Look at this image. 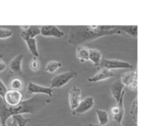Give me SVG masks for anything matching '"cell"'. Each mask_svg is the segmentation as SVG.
<instances>
[{
    "label": "cell",
    "mask_w": 155,
    "mask_h": 126,
    "mask_svg": "<svg viewBox=\"0 0 155 126\" xmlns=\"http://www.w3.org/2000/svg\"><path fill=\"white\" fill-rule=\"evenodd\" d=\"M130 115L134 122H137L138 120V99L137 97L134 99L130 106Z\"/></svg>",
    "instance_id": "22"
},
{
    "label": "cell",
    "mask_w": 155,
    "mask_h": 126,
    "mask_svg": "<svg viewBox=\"0 0 155 126\" xmlns=\"http://www.w3.org/2000/svg\"><path fill=\"white\" fill-rule=\"evenodd\" d=\"M102 58V54L99 50L96 49H89V60H90L94 64L95 68L98 70H99V65Z\"/></svg>",
    "instance_id": "16"
},
{
    "label": "cell",
    "mask_w": 155,
    "mask_h": 126,
    "mask_svg": "<svg viewBox=\"0 0 155 126\" xmlns=\"http://www.w3.org/2000/svg\"><path fill=\"white\" fill-rule=\"evenodd\" d=\"M7 90H8L7 87L5 86V84L3 83L2 80L1 78H0V97L3 98Z\"/></svg>",
    "instance_id": "27"
},
{
    "label": "cell",
    "mask_w": 155,
    "mask_h": 126,
    "mask_svg": "<svg viewBox=\"0 0 155 126\" xmlns=\"http://www.w3.org/2000/svg\"><path fill=\"white\" fill-rule=\"evenodd\" d=\"M114 77V73L110 70L102 68H100L95 75L91 77H89L88 80L89 82H92V83H95V82L101 81V80L110 78V77Z\"/></svg>",
    "instance_id": "15"
},
{
    "label": "cell",
    "mask_w": 155,
    "mask_h": 126,
    "mask_svg": "<svg viewBox=\"0 0 155 126\" xmlns=\"http://www.w3.org/2000/svg\"><path fill=\"white\" fill-rule=\"evenodd\" d=\"M10 88L12 90L21 91L24 88V83L21 79L18 77H15V78L12 79V81L10 82Z\"/></svg>",
    "instance_id": "24"
},
{
    "label": "cell",
    "mask_w": 155,
    "mask_h": 126,
    "mask_svg": "<svg viewBox=\"0 0 155 126\" xmlns=\"http://www.w3.org/2000/svg\"><path fill=\"white\" fill-rule=\"evenodd\" d=\"M124 97H123L119 101V103H116V105L112 106L110 108V114L113 116V121L118 124H121L123 119H124Z\"/></svg>",
    "instance_id": "9"
},
{
    "label": "cell",
    "mask_w": 155,
    "mask_h": 126,
    "mask_svg": "<svg viewBox=\"0 0 155 126\" xmlns=\"http://www.w3.org/2000/svg\"><path fill=\"white\" fill-rule=\"evenodd\" d=\"M86 126H99L98 124H93V123H89V124H86Z\"/></svg>",
    "instance_id": "32"
},
{
    "label": "cell",
    "mask_w": 155,
    "mask_h": 126,
    "mask_svg": "<svg viewBox=\"0 0 155 126\" xmlns=\"http://www.w3.org/2000/svg\"><path fill=\"white\" fill-rule=\"evenodd\" d=\"M89 49L83 46H80L77 49V57L80 62H83L89 61Z\"/></svg>",
    "instance_id": "18"
},
{
    "label": "cell",
    "mask_w": 155,
    "mask_h": 126,
    "mask_svg": "<svg viewBox=\"0 0 155 126\" xmlns=\"http://www.w3.org/2000/svg\"><path fill=\"white\" fill-rule=\"evenodd\" d=\"M137 79V71H132L124 73L120 80L124 86L127 87L131 90L136 91L138 89Z\"/></svg>",
    "instance_id": "5"
},
{
    "label": "cell",
    "mask_w": 155,
    "mask_h": 126,
    "mask_svg": "<svg viewBox=\"0 0 155 126\" xmlns=\"http://www.w3.org/2000/svg\"><path fill=\"white\" fill-rule=\"evenodd\" d=\"M21 37L24 39V42L27 44V46L28 48L29 51L31 53L33 57L38 58L39 57V51L37 48V42H36V38H31L27 36L25 32L23 31L21 33Z\"/></svg>",
    "instance_id": "14"
},
{
    "label": "cell",
    "mask_w": 155,
    "mask_h": 126,
    "mask_svg": "<svg viewBox=\"0 0 155 126\" xmlns=\"http://www.w3.org/2000/svg\"><path fill=\"white\" fill-rule=\"evenodd\" d=\"M0 126H1V125H0Z\"/></svg>",
    "instance_id": "33"
},
{
    "label": "cell",
    "mask_w": 155,
    "mask_h": 126,
    "mask_svg": "<svg viewBox=\"0 0 155 126\" xmlns=\"http://www.w3.org/2000/svg\"><path fill=\"white\" fill-rule=\"evenodd\" d=\"M14 31L11 29L0 27V39H7L13 35Z\"/></svg>",
    "instance_id": "25"
},
{
    "label": "cell",
    "mask_w": 155,
    "mask_h": 126,
    "mask_svg": "<svg viewBox=\"0 0 155 126\" xmlns=\"http://www.w3.org/2000/svg\"><path fill=\"white\" fill-rule=\"evenodd\" d=\"M77 76V73L75 71H68L64 73H61L60 74L54 76L51 78L50 82V87L51 88H61L66 85L70 80L75 78Z\"/></svg>",
    "instance_id": "3"
},
{
    "label": "cell",
    "mask_w": 155,
    "mask_h": 126,
    "mask_svg": "<svg viewBox=\"0 0 155 126\" xmlns=\"http://www.w3.org/2000/svg\"><path fill=\"white\" fill-rule=\"evenodd\" d=\"M62 66L61 62H58V61H50L47 63L45 65V70L47 72L52 74V73L55 72L58 68H60Z\"/></svg>",
    "instance_id": "20"
},
{
    "label": "cell",
    "mask_w": 155,
    "mask_h": 126,
    "mask_svg": "<svg viewBox=\"0 0 155 126\" xmlns=\"http://www.w3.org/2000/svg\"><path fill=\"white\" fill-rule=\"evenodd\" d=\"M53 89L51 87H47L41 86L38 83L34 82H29L27 84V94H45L49 97H53Z\"/></svg>",
    "instance_id": "8"
},
{
    "label": "cell",
    "mask_w": 155,
    "mask_h": 126,
    "mask_svg": "<svg viewBox=\"0 0 155 126\" xmlns=\"http://www.w3.org/2000/svg\"><path fill=\"white\" fill-rule=\"evenodd\" d=\"M95 105V99L92 97H87L81 100L75 109L72 110L74 115H80L90 110Z\"/></svg>",
    "instance_id": "7"
},
{
    "label": "cell",
    "mask_w": 155,
    "mask_h": 126,
    "mask_svg": "<svg viewBox=\"0 0 155 126\" xmlns=\"http://www.w3.org/2000/svg\"><path fill=\"white\" fill-rule=\"evenodd\" d=\"M82 90L79 87L74 86L68 91V99H69L70 107L72 110L75 109L81 101Z\"/></svg>",
    "instance_id": "10"
},
{
    "label": "cell",
    "mask_w": 155,
    "mask_h": 126,
    "mask_svg": "<svg viewBox=\"0 0 155 126\" xmlns=\"http://www.w3.org/2000/svg\"><path fill=\"white\" fill-rule=\"evenodd\" d=\"M25 32L26 34L31 38H35L36 36L40 34V27L39 26H29L28 28L25 30H23Z\"/></svg>",
    "instance_id": "21"
},
{
    "label": "cell",
    "mask_w": 155,
    "mask_h": 126,
    "mask_svg": "<svg viewBox=\"0 0 155 126\" xmlns=\"http://www.w3.org/2000/svg\"><path fill=\"white\" fill-rule=\"evenodd\" d=\"M12 118L16 122L18 126H26L27 123L30 121V118H24L23 115H21V114L13 115L12 116Z\"/></svg>",
    "instance_id": "23"
},
{
    "label": "cell",
    "mask_w": 155,
    "mask_h": 126,
    "mask_svg": "<svg viewBox=\"0 0 155 126\" xmlns=\"http://www.w3.org/2000/svg\"><path fill=\"white\" fill-rule=\"evenodd\" d=\"M30 67L32 71H36L39 70V68H40V64H39V60H38V58H32L30 62Z\"/></svg>",
    "instance_id": "26"
},
{
    "label": "cell",
    "mask_w": 155,
    "mask_h": 126,
    "mask_svg": "<svg viewBox=\"0 0 155 126\" xmlns=\"http://www.w3.org/2000/svg\"><path fill=\"white\" fill-rule=\"evenodd\" d=\"M6 126H18V125H17L16 122H15V121L12 119V117H11V118H9L8 119V121H6Z\"/></svg>",
    "instance_id": "28"
},
{
    "label": "cell",
    "mask_w": 155,
    "mask_h": 126,
    "mask_svg": "<svg viewBox=\"0 0 155 126\" xmlns=\"http://www.w3.org/2000/svg\"><path fill=\"white\" fill-rule=\"evenodd\" d=\"M121 30L117 26L89 25L71 26L68 42L74 46L91 42L104 36L120 35Z\"/></svg>",
    "instance_id": "1"
},
{
    "label": "cell",
    "mask_w": 155,
    "mask_h": 126,
    "mask_svg": "<svg viewBox=\"0 0 155 126\" xmlns=\"http://www.w3.org/2000/svg\"><path fill=\"white\" fill-rule=\"evenodd\" d=\"M28 27L29 26H27V25H22V26H21V28L22 29V30H25L28 28Z\"/></svg>",
    "instance_id": "31"
},
{
    "label": "cell",
    "mask_w": 155,
    "mask_h": 126,
    "mask_svg": "<svg viewBox=\"0 0 155 126\" xmlns=\"http://www.w3.org/2000/svg\"><path fill=\"white\" fill-rule=\"evenodd\" d=\"M104 126H122V125H121V124H118V123L112 121L111 122H109L108 124H106V125H104Z\"/></svg>",
    "instance_id": "30"
},
{
    "label": "cell",
    "mask_w": 155,
    "mask_h": 126,
    "mask_svg": "<svg viewBox=\"0 0 155 126\" xmlns=\"http://www.w3.org/2000/svg\"><path fill=\"white\" fill-rule=\"evenodd\" d=\"M121 32H125L133 38H136L138 36V26H117Z\"/></svg>",
    "instance_id": "19"
},
{
    "label": "cell",
    "mask_w": 155,
    "mask_h": 126,
    "mask_svg": "<svg viewBox=\"0 0 155 126\" xmlns=\"http://www.w3.org/2000/svg\"><path fill=\"white\" fill-rule=\"evenodd\" d=\"M107 68V69H124V68H133V65L131 63L117 59H108L102 58L99 65L100 68Z\"/></svg>",
    "instance_id": "4"
},
{
    "label": "cell",
    "mask_w": 155,
    "mask_h": 126,
    "mask_svg": "<svg viewBox=\"0 0 155 126\" xmlns=\"http://www.w3.org/2000/svg\"><path fill=\"white\" fill-rule=\"evenodd\" d=\"M24 55L19 54L15 56L9 63V71L15 75H21L22 71V62L24 60Z\"/></svg>",
    "instance_id": "13"
},
{
    "label": "cell",
    "mask_w": 155,
    "mask_h": 126,
    "mask_svg": "<svg viewBox=\"0 0 155 126\" xmlns=\"http://www.w3.org/2000/svg\"><path fill=\"white\" fill-rule=\"evenodd\" d=\"M96 115L98 120V125L104 126L110 122V118H109V114L107 111L104 109H96Z\"/></svg>",
    "instance_id": "17"
},
{
    "label": "cell",
    "mask_w": 155,
    "mask_h": 126,
    "mask_svg": "<svg viewBox=\"0 0 155 126\" xmlns=\"http://www.w3.org/2000/svg\"><path fill=\"white\" fill-rule=\"evenodd\" d=\"M24 95L19 90H8L3 97L5 103L9 106H16L23 101Z\"/></svg>",
    "instance_id": "6"
},
{
    "label": "cell",
    "mask_w": 155,
    "mask_h": 126,
    "mask_svg": "<svg viewBox=\"0 0 155 126\" xmlns=\"http://www.w3.org/2000/svg\"><path fill=\"white\" fill-rule=\"evenodd\" d=\"M124 86L121 83L120 80H117L111 83L110 87V93L113 96L114 99L116 101V103H119L120 99L125 96V90H124Z\"/></svg>",
    "instance_id": "11"
},
{
    "label": "cell",
    "mask_w": 155,
    "mask_h": 126,
    "mask_svg": "<svg viewBox=\"0 0 155 126\" xmlns=\"http://www.w3.org/2000/svg\"><path fill=\"white\" fill-rule=\"evenodd\" d=\"M6 68V64L3 60L0 59V72L5 71Z\"/></svg>",
    "instance_id": "29"
},
{
    "label": "cell",
    "mask_w": 155,
    "mask_h": 126,
    "mask_svg": "<svg viewBox=\"0 0 155 126\" xmlns=\"http://www.w3.org/2000/svg\"><path fill=\"white\" fill-rule=\"evenodd\" d=\"M49 100L35 96L28 100H23L16 106H9L0 97V125L6 126V121L9 118L18 114H34L42 110Z\"/></svg>",
    "instance_id": "2"
},
{
    "label": "cell",
    "mask_w": 155,
    "mask_h": 126,
    "mask_svg": "<svg viewBox=\"0 0 155 126\" xmlns=\"http://www.w3.org/2000/svg\"><path fill=\"white\" fill-rule=\"evenodd\" d=\"M40 34L43 36H54L57 38H61L64 36V33L54 25L41 26Z\"/></svg>",
    "instance_id": "12"
}]
</instances>
